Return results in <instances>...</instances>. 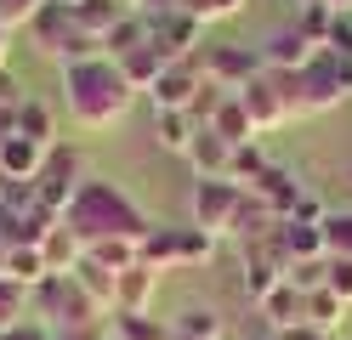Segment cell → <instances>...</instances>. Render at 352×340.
Listing matches in <instances>:
<instances>
[{
  "label": "cell",
  "instance_id": "1",
  "mask_svg": "<svg viewBox=\"0 0 352 340\" xmlns=\"http://www.w3.org/2000/svg\"><path fill=\"white\" fill-rule=\"evenodd\" d=\"M63 227H69V233L91 249V244H102V238H131V244H142L153 221H148V210L120 188V181L85 176L80 188H74V199H69V210H63Z\"/></svg>",
  "mask_w": 352,
  "mask_h": 340
},
{
  "label": "cell",
  "instance_id": "2",
  "mask_svg": "<svg viewBox=\"0 0 352 340\" xmlns=\"http://www.w3.org/2000/svg\"><path fill=\"white\" fill-rule=\"evenodd\" d=\"M131 102H137V91H131V80L120 74L114 57L63 68V108H69V120L80 131H114L131 113Z\"/></svg>",
  "mask_w": 352,
  "mask_h": 340
},
{
  "label": "cell",
  "instance_id": "3",
  "mask_svg": "<svg viewBox=\"0 0 352 340\" xmlns=\"http://www.w3.org/2000/svg\"><path fill=\"white\" fill-rule=\"evenodd\" d=\"M284 97H290V113H329L352 97V57H336V52H313V63L296 68V74H278Z\"/></svg>",
  "mask_w": 352,
  "mask_h": 340
},
{
  "label": "cell",
  "instance_id": "4",
  "mask_svg": "<svg viewBox=\"0 0 352 340\" xmlns=\"http://www.w3.org/2000/svg\"><path fill=\"white\" fill-rule=\"evenodd\" d=\"M29 317L52 329H80V324H102V306L80 289L74 272H52L40 289H29Z\"/></svg>",
  "mask_w": 352,
  "mask_h": 340
},
{
  "label": "cell",
  "instance_id": "5",
  "mask_svg": "<svg viewBox=\"0 0 352 340\" xmlns=\"http://www.w3.org/2000/svg\"><path fill=\"white\" fill-rule=\"evenodd\" d=\"M216 256V238L205 227H148L142 238V261L153 272H176V267H199Z\"/></svg>",
  "mask_w": 352,
  "mask_h": 340
},
{
  "label": "cell",
  "instance_id": "6",
  "mask_svg": "<svg viewBox=\"0 0 352 340\" xmlns=\"http://www.w3.org/2000/svg\"><path fill=\"white\" fill-rule=\"evenodd\" d=\"M188 210H193V227H205L210 238H233V221H239V210H245V188L228 181V176H199Z\"/></svg>",
  "mask_w": 352,
  "mask_h": 340
},
{
  "label": "cell",
  "instance_id": "7",
  "mask_svg": "<svg viewBox=\"0 0 352 340\" xmlns=\"http://www.w3.org/2000/svg\"><path fill=\"white\" fill-rule=\"evenodd\" d=\"M85 181V159H80V148H52L46 153V165H40V176H34V193H40V210H52V216H63L69 210V199H74V188Z\"/></svg>",
  "mask_w": 352,
  "mask_h": 340
},
{
  "label": "cell",
  "instance_id": "8",
  "mask_svg": "<svg viewBox=\"0 0 352 340\" xmlns=\"http://www.w3.org/2000/svg\"><path fill=\"white\" fill-rule=\"evenodd\" d=\"M199 68H205V80L228 85V91H245L261 74V52H250V45H205Z\"/></svg>",
  "mask_w": 352,
  "mask_h": 340
},
{
  "label": "cell",
  "instance_id": "9",
  "mask_svg": "<svg viewBox=\"0 0 352 340\" xmlns=\"http://www.w3.org/2000/svg\"><path fill=\"white\" fill-rule=\"evenodd\" d=\"M239 102H245V113L256 120V131H278L284 120H296V113H290V97H284V85H278V74H267V68L239 91Z\"/></svg>",
  "mask_w": 352,
  "mask_h": 340
},
{
  "label": "cell",
  "instance_id": "10",
  "mask_svg": "<svg viewBox=\"0 0 352 340\" xmlns=\"http://www.w3.org/2000/svg\"><path fill=\"white\" fill-rule=\"evenodd\" d=\"M153 45H160L170 63L199 57L205 52V23L193 17V12H165V17H153Z\"/></svg>",
  "mask_w": 352,
  "mask_h": 340
},
{
  "label": "cell",
  "instance_id": "11",
  "mask_svg": "<svg viewBox=\"0 0 352 340\" xmlns=\"http://www.w3.org/2000/svg\"><path fill=\"white\" fill-rule=\"evenodd\" d=\"M256 52H261V68H267V74H296V68H307V63H313V52H318V45L307 40L296 23H284V29H273L267 40L256 45Z\"/></svg>",
  "mask_w": 352,
  "mask_h": 340
},
{
  "label": "cell",
  "instance_id": "12",
  "mask_svg": "<svg viewBox=\"0 0 352 340\" xmlns=\"http://www.w3.org/2000/svg\"><path fill=\"white\" fill-rule=\"evenodd\" d=\"M245 193H250V199H261V204H267V210H273L278 221H290V216H296V204L307 199V188H301V181H296L290 170H284V165H267V170H261Z\"/></svg>",
  "mask_w": 352,
  "mask_h": 340
},
{
  "label": "cell",
  "instance_id": "13",
  "mask_svg": "<svg viewBox=\"0 0 352 340\" xmlns=\"http://www.w3.org/2000/svg\"><path fill=\"white\" fill-rule=\"evenodd\" d=\"M199 80H205L199 57H182V63H170L165 74H160V85L148 91L153 113H160V108H188V102H193V91H199Z\"/></svg>",
  "mask_w": 352,
  "mask_h": 340
},
{
  "label": "cell",
  "instance_id": "14",
  "mask_svg": "<svg viewBox=\"0 0 352 340\" xmlns=\"http://www.w3.org/2000/svg\"><path fill=\"white\" fill-rule=\"evenodd\" d=\"M69 34H74V12H69V0H46V6L34 12V23H29L34 52H46V57H63Z\"/></svg>",
  "mask_w": 352,
  "mask_h": 340
},
{
  "label": "cell",
  "instance_id": "15",
  "mask_svg": "<svg viewBox=\"0 0 352 340\" xmlns=\"http://www.w3.org/2000/svg\"><path fill=\"white\" fill-rule=\"evenodd\" d=\"M153 295H160V272L137 261L114 278V312H153Z\"/></svg>",
  "mask_w": 352,
  "mask_h": 340
},
{
  "label": "cell",
  "instance_id": "16",
  "mask_svg": "<svg viewBox=\"0 0 352 340\" xmlns=\"http://www.w3.org/2000/svg\"><path fill=\"white\" fill-rule=\"evenodd\" d=\"M188 165H193V176H228V165H233V142L216 125H199V136L188 142Z\"/></svg>",
  "mask_w": 352,
  "mask_h": 340
},
{
  "label": "cell",
  "instance_id": "17",
  "mask_svg": "<svg viewBox=\"0 0 352 340\" xmlns=\"http://www.w3.org/2000/svg\"><path fill=\"white\" fill-rule=\"evenodd\" d=\"M52 148L29 142V136H12V142H0V181H34L40 165H46Z\"/></svg>",
  "mask_w": 352,
  "mask_h": 340
},
{
  "label": "cell",
  "instance_id": "18",
  "mask_svg": "<svg viewBox=\"0 0 352 340\" xmlns=\"http://www.w3.org/2000/svg\"><path fill=\"white\" fill-rule=\"evenodd\" d=\"M120 63V74L131 80V91H153V85H160V74H165V68H170V57L160 52V45H137V52H125V57H114Z\"/></svg>",
  "mask_w": 352,
  "mask_h": 340
},
{
  "label": "cell",
  "instance_id": "19",
  "mask_svg": "<svg viewBox=\"0 0 352 340\" xmlns=\"http://www.w3.org/2000/svg\"><path fill=\"white\" fill-rule=\"evenodd\" d=\"M17 136H29L40 148H57V108L40 97H23L17 102Z\"/></svg>",
  "mask_w": 352,
  "mask_h": 340
},
{
  "label": "cell",
  "instance_id": "20",
  "mask_svg": "<svg viewBox=\"0 0 352 340\" xmlns=\"http://www.w3.org/2000/svg\"><path fill=\"white\" fill-rule=\"evenodd\" d=\"M222 312H216V306H199V301H188L182 312H176L170 317V335L176 340H222Z\"/></svg>",
  "mask_w": 352,
  "mask_h": 340
},
{
  "label": "cell",
  "instance_id": "21",
  "mask_svg": "<svg viewBox=\"0 0 352 340\" xmlns=\"http://www.w3.org/2000/svg\"><path fill=\"white\" fill-rule=\"evenodd\" d=\"M69 12H74V29H85V34H97V40H102L125 12H137V6H131V0H74Z\"/></svg>",
  "mask_w": 352,
  "mask_h": 340
},
{
  "label": "cell",
  "instance_id": "22",
  "mask_svg": "<svg viewBox=\"0 0 352 340\" xmlns=\"http://www.w3.org/2000/svg\"><path fill=\"white\" fill-rule=\"evenodd\" d=\"M153 136H160L165 153H188V142L199 136V120H193L188 108H160L153 113Z\"/></svg>",
  "mask_w": 352,
  "mask_h": 340
},
{
  "label": "cell",
  "instance_id": "23",
  "mask_svg": "<svg viewBox=\"0 0 352 340\" xmlns=\"http://www.w3.org/2000/svg\"><path fill=\"white\" fill-rule=\"evenodd\" d=\"M278 238H284V256L290 261H324L329 249H324V221H284L278 227Z\"/></svg>",
  "mask_w": 352,
  "mask_h": 340
},
{
  "label": "cell",
  "instance_id": "24",
  "mask_svg": "<svg viewBox=\"0 0 352 340\" xmlns=\"http://www.w3.org/2000/svg\"><path fill=\"white\" fill-rule=\"evenodd\" d=\"M261 317H267V324L273 329H290V324H307V295L290 284V278H284L273 295H267V301H261Z\"/></svg>",
  "mask_w": 352,
  "mask_h": 340
},
{
  "label": "cell",
  "instance_id": "25",
  "mask_svg": "<svg viewBox=\"0 0 352 340\" xmlns=\"http://www.w3.org/2000/svg\"><path fill=\"white\" fill-rule=\"evenodd\" d=\"M108 329L120 340H176L170 317H153V312H108Z\"/></svg>",
  "mask_w": 352,
  "mask_h": 340
},
{
  "label": "cell",
  "instance_id": "26",
  "mask_svg": "<svg viewBox=\"0 0 352 340\" xmlns=\"http://www.w3.org/2000/svg\"><path fill=\"white\" fill-rule=\"evenodd\" d=\"M6 278L12 284H23V289H40L52 278V267H46V256H40L34 244H12V256H6Z\"/></svg>",
  "mask_w": 352,
  "mask_h": 340
},
{
  "label": "cell",
  "instance_id": "27",
  "mask_svg": "<svg viewBox=\"0 0 352 340\" xmlns=\"http://www.w3.org/2000/svg\"><path fill=\"white\" fill-rule=\"evenodd\" d=\"M40 256H46V267H52V272H74V267H80V256H85V244H80L69 227L57 221L52 233H46V244H40Z\"/></svg>",
  "mask_w": 352,
  "mask_h": 340
},
{
  "label": "cell",
  "instance_id": "28",
  "mask_svg": "<svg viewBox=\"0 0 352 340\" xmlns=\"http://www.w3.org/2000/svg\"><path fill=\"white\" fill-rule=\"evenodd\" d=\"M74 278H80V289H85V295H91V301L102 306V317L114 312V278H120V272H108V267H97L91 256H80V267H74Z\"/></svg>",
  "mask_w": 352,
  "mask_h": 340
},
{
  "label": "cell",
  "instance_id": "29",
  "mask_svg": "<svg viewBox=\"0 0 352 340\" xmlns=\"http://www.w3.org/2000/svg\"><path fill=\"white\" fill-rule=\"evenodd\" d=\"M210 125L222 131V136H228L233 148H239V142H256V136H261V131H256V120H250V113H245V102H239V91H233V97L222 102V113H216Z\"/></svg>",
  "mask_w": 352,
  "mask_h": 340
},
{
  "label": "cell",
  "instance_id": "30",
  "mask_svg": "<svg viewBox=\"0 0 352 340\" xmlns=\"http://www.w3.org/2000/svg\"><path fill=\"white\" fill-rule=\"evenodd\" d=\"M346 312H352V306L341 301L336 289H313V295H307V324H313V329H324V335H336V324H341Z\"/></svg>",
  "mask_w": 352,
  "mask_h": 340
},
{
  "label": "cell",
  "instance_id": "31",
  "mask_svg": "<svg viewBox=\"0 0 352 340\" xmlns=\"http://www.w3.org/2000/svg\"><path fill=\"white\" fill-rule=\"evenodd\" d=\"M267 165H273V159H267V148H261V142H239V148H233V165H228V181L250 188V181L267 170Z\"/></svg>",
  "mask_w": 352,
  "mask_h": 340
},
{
  "label": "cell",
  "instance_id": "32",
  "mask_svg": "<svg viewBox=\"0 0 352 340\" xmlns=\"http://www.w3.org/2000/svg\"><path fill=\"white\" fill-rule=\"evenodd\" d=\"M97 267H108V272H125V267H137L142 261V244H131V238H102V244H91L85 249Z\"/></svg>",
  "mask_w": 352,
  "mask_h": 340
},
{
  "label": "cell",
  "instance_id": "33",
  "mask_svg": "<svg viewBox=\"0 0 352 340\" xmlns=\"http://www.w3.org/2000/svg\"><path fill=\"white\" fill-rule=\"evenodd\" d=\"M23 317H29V289H23V284H12L6 272H0V335L17 329Z\"/></svg>",
  "mask_w": 352,
  "mask_h": 340
},
{
  "label": "cell",
  "instance_id": "34",
  "mask_svg": "<svg viewBox=\"0 0 352 340\" xmlns=\"http://www.w3.org/2000/svg\"><path fill=\"white\" fill-rule=\"evenodd\" d=\"M296 29L313 40V45H324V40H329V29H336V12H329L324 0H307V6L296 12Z\"/></svg>",
  "mask_w": 352,
  "mask_h": 340
},
{
  "label": "cell",
  "instance_id": "35",
  "mask_svg": "<svg viewBox=\"0 0 352 340\" xmlns=\"http://www.w3.org/2000/svg\"><path fill=\"white\" fill-rule=\"evenodd\" d=\"M228 97H233L228 85H216V80H199V91H193V102H188V113H193V120H199V125H210L216 113H222V102H228Z\"/></svg>",
  "mask_w": 352,
  "mask_h": 340
},
{
  "label": "cell",
  "instance_id": "36",
  "mask_svg": "<svg viewBox=\"0 0 352 340\" xmlns=\"http://www.w3.org/2000/svg\"><path fill=\"white\" fill-rule=\"evenodd\" d=\"M324 249L329 256H352V210H329L324 216Z\"/></svg>",
  "mask_w": 352,
  "mask_h": 340
},
{
  "label": "cell",
  "instance_id": "37",
  "mask_svg": "<svg viewBox=\"0 0 352 340\" xmlns=\"http://www.w3.org/2000/svg\"><path fill=\"white\" fill-rule=\"evenodd\" d=\"M182 12H193L210 29V23H228V17H239L245 12V0H182Z\"/></svg>",
  "mask_w": 352,
  "mask_h": 340
},
{
  "label": "cell",
  "instance_id": "38",
  "mask_svg": "<svg viewBox=\"0 0 352 340\" xmlns=\"http://www.w3.org/2000/svg\"><path fill=\"white\" fill-rule=\"evenodd\" d=\"M324 289H336L341 301L352 306V256H329V267H324Z\"/></svg>",
  "mask_w": 352,
  "mask_h": 340
},
{
  "label": "cell",
  "instance_id": "39",
  "mask_svg": "<svg viewBox=\"0 0 352 340\" xmlns=\"http://www.w3.org/2000/svg\"><path fill=\"white\" fill-rule=\"evenodd\" d=\"M40 6H46V0H0V17H6L12 29H29Z\"/></svg>",
  "mask_w": 352,
  "mask_h": 340
},
{
  "label": "cell",
  "instance_id": "40",
  "mask_svg": "<svg viewBox=\"0 0 352 340\" xmlns=\"http://www.w3.org/2000/svg\"><path fill=\"white\" fill-rule=\"evenodd\" d=\"M324 52H336V57H352V17H336V29H329Z\"/></svg>",
  "mask_w": 352,
  "mask_h": 340
},
{
  "label": "cell",
  "instance_id": "41",
  "mask_svg": "<svg viewBox=\"0 0 352 340\" xmlns=\"http://www.w3.org/2000/svg\"><path fill=\"white\" fill-rule=\"evenodd\" d=\"M0 340H57V335H52V324H40V317H23V324L6 329Z\"/></svg>",
  "mask_w": 352,
  "mask_h": 340
},
{
  "label": "cell",
  "instance_id": "42",
  "mask_svg": "<svg viewBox=\"0 0 352 340\" xmlns=\"http://www.w3.org/2000/svg\"><path fill=\"white\" fill-rule=\"evenodd\" d=\"M57 340H108V317L102 324H80V329H52Z\"/></svg>",
  "mask_w": 352,
  "mask_h": 340
},
{
  "label": "cell",
  "instance_id": "43",
  "mask_svg": "<svg viewBox=\"0 0 352 340\" xmlns=\"http://www.w3.org/2000/svg\"><path fill=\"white\" fill-rule=\"evenodd\" d=\"M273 340H336V335H324V329H313V324H290V329H278Z\"/></svg>",
  "mask_w": 352,
  "mask_h": 340
},
{
  "label": "cell",
  "instance_id": "44",
  "mask_svg": "<svg viewBox=\"0 0 352 340\" xmlns=\"http://www.w3.org/2000/svg\"><path fill=\"white\" fill-rule=\"evenodd\" d=\"M324 216H329V210H324V204H318V199H313V193H307V199H301V204H296V216H290V221H313V227H318V221H324Z\"/></svg>",
  "mask_w": 352,
  "mask_h": 340
},
{
  "label": "cell",
  "instance_id": "45",
  "mask_svg": "<svg viewBox=\"0 0 352 340\" xmlns=\"http://www.w3.org/2000/svg\"><path fill=\"white\" fill-rule=\"evenodd\" d=\"M0 102H6V108H17V102H23V85L12 80V68H0Z\"/></svg>",
  "mask_w": 352,
  "mask_h": 340
},
{
  "label": "cell",
  "instance_id": "46",
  "mask_svg": "<svg viewBox=\"0 0 352 340\" xmlns=\"http://www.w3.org/2000/svg\"><path fill=\"white\" fill-rule=\"evenodd\" d=\"M137 12H148V17H165V12H182V0H131Z\"/></svg>",
  "mask_w": 352,
  "mask_h": 340
},
{
  "label": "cell",
  "instance_id": "47",
  "mask_svg": "<svg viewBox=\"0 0 352 340\" xmlns=\"http://www.w3.org/2000/svg\"><path fill=\"white\" fill-rule=\"evenodd\" d=\"M12 136H17V108L0 102V142H12Z\"/></svg>",
  "mask_w": 352,
  "mask_h": 340
},
{
  "label": "cell",
  "instance_id": "48",
  "mask_svg": "<svg viewBox=\"0 0 352 340\" xmlns=\"http://www.w3.org/2000/svg\"><path fill=\"white\" fill-rule=\"evenodd\" d=\"M6 52H12V23L0 17V68H6Z\"/></svg>",
  "mask_w": 352,
  "mask_h": 340
},
{
  "label": "cell",
  "instance_id": "49",
  "mask_svg": "<svg viewBox=\"0 0 352 340\" xmlns=\"http://www.w3.org/2000/svg\"><path fill=\"white\" fill-rule=\"evenodd\" d=\"M324 6L336 12V17H352V0H324Z\"/></svg>",
  "mask_w": 352,
  "mask_h": 340
},
{
  "label": "cell",
  "instance_id": "50",
  "mask_svg": "<svg viewBox=\"0 0 352 340\" xmlns=\"http://www.w3.org/2000/svg\"><path fill=\"white\" fill-rule=\"evenodd\" d=\"M6 256H12V244H6V233H0V272H6Z\"/></svg>",
  "mask_w": 352,
  "mask_h": 340
},
{
  "label": "cell",
  "instance_id": "51",
  "mask_svg": "<svg viewBox=\"0 0 352 340\" xmlns=\"http://www.w3.org/2000/svg\"><path fill=\"white\" fill-rule=\"evenodd\" d=\"M108 340H120V335H114V329H108Z\"/></svg>",
  "mask_w": 352,
  "mask_h": 340
},
{
  "label": "cell",
  "instance_id": "52",
  "mask_svg": "<svg viewBox=\"0 0 352 340\" xmlns=\"http://www.w3.org/2000/svg\"><path fill=\"white\" fill-rule=\"evenodd\" d=\"M346 181H352V170H346Z\"/></svg>",
  "mask_w": 352,
  "mask_h": 340
},
{
  "label": "cell",
  "instance_id": "53",
  "mask_svg": "<svg viewBox=\"0 0 352 340\" xmlns=\"http://www.w3.org/2000/svg\"><path fill=\"white\" fill-rule=\"evenodd\" d=\"M69 6H74V0H69Z\"/></svg>",
  "mask_w": 352,
  "mask_h": 340
},
{
  "label": "cell",
  "instance_id": "54",
  "mask_svg": "<svg viewBox=\"0 0 352 340\" xmlns=\"http://www.w3.org/2000/svg\"><path fill=\"white\" fill-rule=\"evenodd\" d=\"M301 6H307V0H301Z\"/></svg>",
  "mask_w": 352,
  "mask_h": 340
}]
</instances>
